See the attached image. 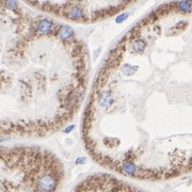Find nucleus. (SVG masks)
I'll list each match as a JSON object with an SVG mask.
<instances>
[{
	"instance_id": "obj_1",
	"label": "nucleus",
	"mask_w": 192,
	"mask_h": 192,
	"mask_svg": "<svg viewBox=\"0 0 192 192\" xmlns=\"http://www.w3.org/2000/svg\"><path fill=\"white\" fill-rule=\"evenodd\" d=\"M1 4V136L48 137L86 105L88 50L67 25L31 16L17 0Z\"/></svg>"
},
{
	"instance_id": "obj_2",
	"label": "nucleus",
	"mask_w": 192,
	"mask_h": 192,
	"mask_svg": "<svg viewBox=\"0 0 192 192\" xmlns=\"http://www.w3.org/2000/svg\"><path fill=\"white\" fill-rule=\"evenodd\" d=\"M63 166L50 151L34 145L1 148V192H56Z\"/></svg>"
}]
</instances>
